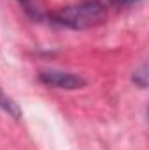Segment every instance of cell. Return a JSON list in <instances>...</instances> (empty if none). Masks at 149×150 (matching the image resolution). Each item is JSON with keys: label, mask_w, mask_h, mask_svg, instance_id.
Here are the masks:
<instances>
[{"label": "cell", "mask_w": 149, "mask_h": 150, "mask_svg": "<svg viewBox=\"0 0 149 150\" xmlns=\"http://www.w3.org/2000/svg\"><path fill=\"white\" fill-rule=\"evenodd\" d=\"M54 21L72 28V30H86V28H93L102 25L107 19V11L93 2L84 0L82 4H75L60 9L54 16Z\"/></svg>", "instance_id": "obj_1"}, {"label": "cell", "mask_w": 149, "mask_h": 150, "mask_svg": "<svg viewBox=\"0 0 149 150\" xmlns=\"http://www.w3.org/2000/svg\"><path fill=\"white\" fill-rule=\"evenodd\" d=\"M133 80H135V84H137L139 87H142V89L148 86V68H146V65H142L140 70L133 74Z\"/></svg>", "instance_id": "obj_5"}, {"label": "cell", "mask_w": 149, "mask_h": 150, "mask_svg": "<svg viewBox=\"0 0 149 150\" xmlns=\"http://www.w3.org/2000/svg\"><path fill=\"white\" fill-rule=\"evenodd\" d=\"M88 2H93V4L104 7V9L109 12V9H121V7L132 5V4H135V2H139V0H88Z\"/></svg>", "instance_id": "obj_3"}, {"label": "cell", "mask_w": 149, "mask_h": 150, "mask_svg": "<svg viewBox=\"0 0 149 150\" xmlns=\"http://www.w3.org/2000/svg\"><path fill=\"white\" fill-rule=\"evenodd\" d=\"M19 4L32 14V16H39V5L37 0H19Z\"/></svg>", "instance_id": "obj_6"}, {"label": "cell", "mask_w": 149, "mask_h": 150, "mask_svg": "<svg viewBox=\"0 0 149 150\" xmlns=\"http://www.w3.org/2000/svg\"><path fill=\"white\" fill-rule=\"evenodd\" d=\"M0 108H2V110H5L9 115H12L14 119H18V117H19V113H21V112H19V107H18L11 98H7V96L4 94V91H2V89H0Z\"/></svg>", "instance_id": "obj_4"}, {"label": "cell", "mask_w": 149, "mask_h": 150, "mask_svg": "<svg viewBox=\"0 0 149 150\" xmlns=\"http://www.w3.org/2000/svg\"><path fill=\"white\" fill-rule=\"evenodd\" d=\"M39 79L51 87H58V89H65V91H75L81 89L86 80L77 74L70 72H62V70H47V72H40Z\"/></svg>", "instance_id": "obj_2"}]
</instances>
